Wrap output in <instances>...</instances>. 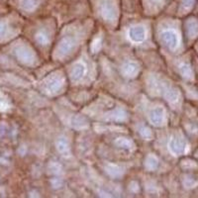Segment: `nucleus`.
Listing matches in <instances>:
<instances>
[{
	"label": "nucleus",
	"mask_w": 198,
	"mask_h": 198,
	"mask_svg": "<svg viewBox=\"0 0 198 198\" xmlns=\"http://www.w3.org/2000/svg\"><path fill=\"white\" fill-rule=\"evenodd\" d=\"M130 38L135 42H141L145 38V30L143 27H134L130 30Z\"/></svg>",
	"instance_id": "obj_1"
},
{
	"label": "nucleus",
	"mask_w": 198,
	"mask_h": 198,
	"mask_svg": "<svg viewBox=\"0 0 198 198\" xmlns=\"http://www.w3.org/2000/svg\"><path fill=\"white\" fill-rule=\"evenodd\" d=\"M162 40L169 46L170 48H174L177 45V37L174 33L172 32H165L162 34Z\"/></svg>",
	"instance_id": "obj_2"
},
{
	"label": "nucleus",
	"mask_w": 198,
	"mask_h": 198,
	"mask_svg": "<svg viewBox=\"0 0 198 198\" xmlns=\"http://www.w3.org/2000/svg\"><path fill=\"white\" fill-rule=\"evenodd\" d=\"M170 148L174 153H182L185 149V144L179 139H174L171 141Z\"/></svg>",
	"instance_id": "obj_3"
},
{
	"label": "nucleus",
	"mask_w": 198,
	"mask_h": 198,
	"mask_svg": "<svg viewBox=\"0 0 198 198\" xmlns=\"http://www.w3.org/2000/svg\"><path fill=\"white\" fill-rule=\"evenodd\" d=\"M103 15H104V17L109 18V19L114 18L115 11H114L112 5L109 4V3L104 4V6H103Z\"/></svg>",
	"instance_id": "obj_4"
},
{
	"label": "nucleus",
	"mask_w": 198,
	"mask_h": 198,
	"mask_svg": "<svg viewBox=\"0 0 198 198\" xmlns=\"http://www.w3.org/2000/svg\"><path fill=\"white\" fill-rule=\"evenodd\" d=\"M162 116H164L162 115V110L161 108H156L153 111V112H152L151 119L154 123L159 124L160 122H161V120H162Z\"/></svg>",
	"instance_id": "obj_5"
},
{
	"label": "nucleus",
	"mask_w": 198,
	"mask_h": 198,
	"mask_svg": "<svg viewBox=\"0 0 198 198\" xmlns=\"http://www.w3.org/2000/svg\"><path fill=\"white\" fill-rule=\"evenodd\" d=\"M83 73H84V68H83V65H81V64L75 65L73 69V77L74 79L80 78L81 75H82Z\"/></svg>",
	"instance_id": "obj_6"
},
{
	"label": "nucleus",
	"mask_w": 198,
	"mask_h": 198,
	"mask_svg": "<svg viewBox=\"0 0 198 198\" xmlns=\"http://www.w3.org/2000/svg\"><path fill=\"white\" fill-rule=\"evenodd\" d=\"M70 47H72V45H70L68 41H64V42L62 44V46H60V50L63 51V53H67L70 49Z\"/></svg>",
	"instance_id": "obj_7"
},
{
	"label": "nucleus",
	"mask_w": 198,
	"mask_h": 198,
	"mask_svg": "<svg viewBox=\"0 0 198 198\" xmlns=\"http://www.w3.org/2000/svg\"><path fill=\"white\" fill-rule=\"evenodd\" d=\"M192 3H193V0H183V5L186 7H190Z\"/></svg>",
	"instance_id": "obj_8"
}]
</instances>
